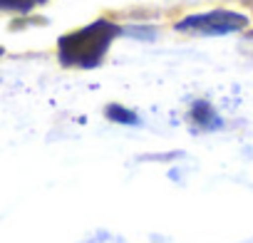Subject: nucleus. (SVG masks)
I'll return each mask as SVG.
<instances>
[{
	"label": "nucleus",
	"instance_id": "obj_3",
	"mask_svg": "<svg viewBox=\"0 0 253 243\" xmlns=\"http://www.w3.org/2000/svg\"><path fill=\"white\" fill-rule=\"evenodd\" d=\"M191 119L196 122L201 129H216V127H221V119L216 117V112L211 109L209 102H196L194 109H191Z\"/></svg>",
	"mask_w": 253,
	"mask_h": 243
},
{
	"label": "nucleus",
	"instance_id": "obj_4",
	"mask_svg": "<svg viewBox=\"0 0 253 243\" xmlns=\"http://www.w3.org/2000/svg\"><path fill=\"white\" fill-rule=\"evenodd\" d=\"M104 114L112 119V122H119V124H139V117L132 112V109H126V107H122V104H107V109H104Z\"/></svg>",
	"mask_w": 253,
	"mask_h": 243
},
{
	"label": "nucleus",
	"instance_id": "obj_5",
	"mask_svg": "<svg viewBox=\"0 0 253 243\" xmlns=\"http://www.w3.org/2000/svg\"><path fill=\"white\" fill-rule=\"evenodd\" d=\"M0 5H3V8H15L18 0H0Z\"/></svg>",
	"mask_w": 253,
	"mask_h": 243
},
{
	"label": "nucleus",
	"instance_id": "obj_1",
	"mask_svg": "<svg viewBox=\"0 0 253 243\" xmlns=\"http://www.w3.org/2000/svg\"><path fill=\"white\" fill-rule=\"evenodd\" d=\"M117 33H119V28L114 23L94 20L92 25H87L77 33H70L57 42L60 60L72 67H94L102 62V57Z\"/></svg>",
	"mask_w": 253,
	"mask_h": 243
},
{
	"label": "nucleus",
	"instance_id": "obj_2",
	"mask_svg": "<svg viewBox=\"0 0 253 243\" xmlns=\"http://www.w3.org/2000/svg\"><path fill=\"white\" fill-rule=\"evenodd\" d=\"M248 25L246 15L233 13V10H211V13H199L189 15L176 23V30L181 33H201V35H226L243 30Z\"/></svg>",
	"mask_w": 253,
	"mask_h": 243
},
{
	"label": "nucleus",
	"instance_id": "obj_6",
	"mask_svg": "<svg viewBox=\"0 0 253 243\" xmlns=\"http://www.w3.org/2000/svg\"><path fill=\"white\" fill-rule=\"evenodd\" d=\"M0 55H3V47H0Z\"/></svg>",
	"mask_w": 253,
	"mask_h": 243
}]
</instances>
